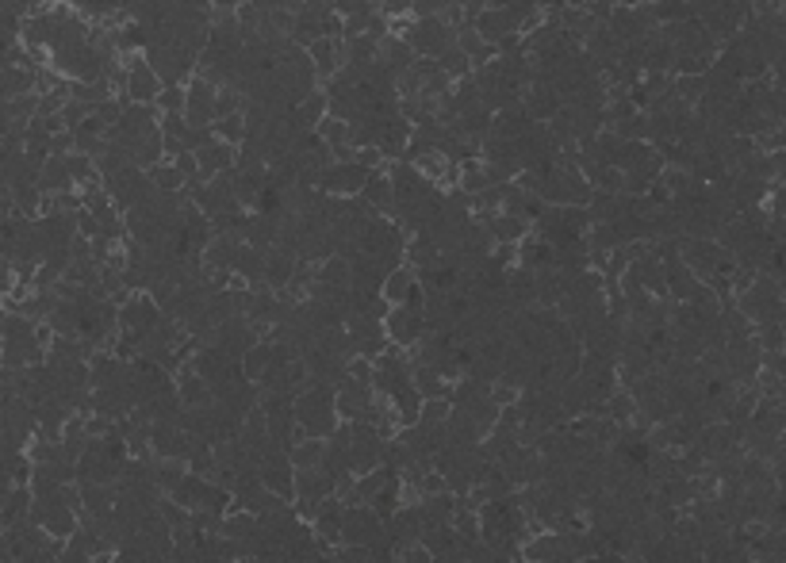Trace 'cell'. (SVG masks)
<instances>
[{
    "label": "cell",
    "mask_w": 786,
    "mask_h": 563,
    "mask_svg": "<svg viewBox=\"0 0 786 563\" xmlns=\"http://www.w3.org/2000/svg\"><path fill=\"white\" fill-rule=\"evenodd\" d=\"M196 157H199V169H204V177H208V180L238 165V154H234V146H231V142H223L219 135L211 138L208 146H199V150H196Z\"/></svg>",
    "instance_id": "1"
},
{
    "label": "cell",
    "mask_w": 786,
    "mask_h": 563,
    "mask_svg": "<svg viewBox=\"0 0 786 563\" xmlns=\"http://www.w3.org/2000/svg\"><path fill=\"white\" fill-rule=\"evenodd\" d=\"M414 284H419V277H414V265L411 268H392L388 280H384V299H388V303H407Z\"/></svg>",
    "instance_id": "2"
},
{
    "label": "cell",
    "mask_w": 786,
    "mask_h": 563,
    "mask_svg": "<svg viewBox=\"0 0 786 563\" xmlns=\"http://www.w3.org/2000/svg\"><path fill=\"white\" fill-rule=\"evenodd\" d=\"M292 460H296V468H322V460H326V437H304L292 449Z\"/></svg>",
    "instance_id": "3"
},
{
    "label": "cell",
    "mask_w": 786,
    "mask_h": 563,
    "mask_svg": "<svg viewBox=\"0 0 786 563\" xmlns=\"http://www.w3.org/2000/svg\"><path fill=\"white\" fill-rule=\"evenodd\" d=\"M150 177H154V184L162 188V192H181V188L189 184V177L181 172L177 162H173V165H162V162H157V165L150 169Z\"/></svg>",
    "instance_id": "4"
},
{
    "label": "cell",
    "mask_w": 786,
    "mask_h": 563,
    "mask_svg": "<svg viewBox=\"0 0 786 563\" xmlns=\"http://www.w3.org/2000/svg\"><path fill=\"white\" fill-rule=\"evenodd\" d=\"M706 74H676V92L687 100V104H698V100L706 96Z\"/></svg>",
    "instance_id": "5"
},
{
    "label": "cell",
    "mask_w": 786,
    "mask_h": 563,
    "mask_svg": "<svg viewBox=\"0 0 786 563\" xmlns=\"http://www.w3.org/2000/svg\"><path fill=\"white\" fill-rule=\"evenodd\" d=\"M154 104L162 111H184V108H189V84H165V89L157 92Z\"/></svg>",
    "instance_id": "6"
},
{
    "label": "cell",
    "mask_w": 786,
    "mask_h": 563,
    "mask_svg": "<svg viewBox=\"0 0 786 563\" xmlns=\"http://www.w3.org/2000/svg\"><path fill=\"white\" fill-rule=\"evenodd\" d=\"M771 77H775L779 84H786V50L775 57V62H771Z\"/></svg>",
    "instance_id": "7"
}]
</instances>
